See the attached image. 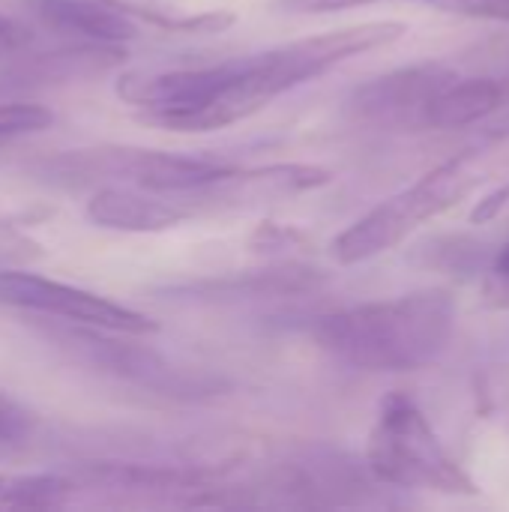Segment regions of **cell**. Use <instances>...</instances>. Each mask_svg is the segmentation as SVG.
<instances>
[{
  "instance_id": "6da1fadb",
  "label": "cell",
  "mask_w": 509,
  "mask_h": 512,
  "mask_svg": "<svg viewBox=\"0 0 509 512\" xmlns=\"http://www.w3.org/2000/svg\"><path fill=\"white\" fill-rule=\"evenodd\" d=\"M333 360L360 372H417L444 357L456 333V297L441 288L324 312L309 327Z\"/></svg>"
},
{
  "instance_id": "7a4b0ae2",
  "label": "cell",
  "mask_w": 509,
  "mask_h": 512,
  "mask_svg": "<svg viewBox=\"0 0 509 512\" xmlns=\"http://www.w3.org/2000/svg\"><path fill=\"white\" fill-rule=\"evenodd\" d=\"M408 24L402 21H366L342 30H330L321 36L294 39L276 48H267L261 54L234 57L228 60V72L222 87L213 93V99L195 111L180 132H210L231 126L237 120L252 117L273 99L285 96L288 90L309 84L339 63L360 57L366 51L393 45L405 36Z\"/></svg>"
},
{
  "instance_id": "3957f363",
  "label": "cell",
  "mask_w": 509,
  "mask_h": 512,
  "mask_svg": "<svg viewBox=\"0 0 509 512\" xmlns=\"http://www.w3.org/2000/svg\"><path fill=\"white\" fill-rule=\"evenodd\" d=\"M45 339L60 348L75 366H84L102 378L126 384L132 390L171 399V402H210L231 390V384L201 366H186L162 351L138 342L141 336L114 333L102 327H45Z\"/></svg>"
},
{
  "instance_id": "277c9868",
  "label": "cell",
  "mask_w": 509,
  "mask_h": 512,
  "mask_svg": "<svg viewBox=\"0 0 509 512\" xmlns=\"http://www.w3.org/2000/svg\"><path fill=\"white\" fill-rule=\"evenodd\" d=\"M231 162L213 156H180L165 150L129 147V144H93L78 150H63L54 156L33 159L27 174L54 189H102V186H132L147 192H180L198 186Z\"/></svg>"
},
{
  "instance_id": "5b68a950",
  "label": "cell",
  "mask_w": 509,
  "mask_h": 512,
  "mask_svg": "<svg viewBox=\"0 0 509 512\" xmlns=\"http://www.w3.org/2000/svg\"><path fill=\"white\" fill-rule=\"evenodd\" d=\"M366 465L387 489H426L441 495H477V483L447 453L429 417L408 393H390L381 402L369 432Z\"/></svg>"
},
{
  "instance_id": "8992f818",
  "label": "cell",
  "mask_w": 509,
  "mask_h": 512,
  "mask_svg": "<svg viewBox=\"0 0 509 512\" xmlns=\"http://www.w3.org/2000/svg\"><path fill=\"white\" fill-rule=\"evenodd\" d=\"M474 186H477V165H474V153L465 150L432 168L414 186L396 192L393 198L369 210L351 228H345L330 246L333 258L351 267L390 252L405 237H411L420 225L456 207Z\"/></svg>"
},
{
  "instance_id": "52a82bcc",
  "label": "cell",
  "mask_w": 509,
  "mask_h": 512,
  "mask_svg": "<svg viewBox=\"0 0 509 512\" xmlns=\"http://www.w3.org/2000/svg\"><path fill=\"white\" fill-rule=\"evenodd\" d=\"M381 486L366 459L336 447H306L264 465L249 477L252 504L282 507H369L381 504Z\"/></svg>"
},
{
  "instance_id": "ba28073f",
  "label": "cell",
  "mask_w": 509,
  "mask_h": 512,
  "mask_svg": "<svg viewBox=\"0 0 509 512\" xmlns=\"http://www.w3.org/2000/svg\"><path fill=\"white\" fill-rule=\"evenodd\" d=\"M333 180V174L321 165L306 162H276V165H258V168H237L180 189L168 192L174 195L189 216H222V213H249L264 210L279 201H291L297 195H306L312 189H321Z\"/></svg>"
},
{
  "instance_id": "9c48e42d",
  "label": "cell",
  "mask_w": 509,
  "mask_h": 512,
  "mask_svg": "<svg viewBox=\"0 0 509 512\" xmlns=\"http://www.w3.org/2000/svg\"><path fill=\"white\" fill-rule=\"evenodd\" d=\"M0 306L33 312V315H48V318H63L72 324L102 327L114 333H132V336H153L159 330V324L147 318L144 312H135L93 291L54 282V279L36 276L18 267L0 270Z\"/></svg>"
},
{
  "instance_id": "30bf717a",
  "label": "cell",
  "mask_w": 509,
  "mask_h": 512,
  "mask_svg": "<svg viewBox=\"0 0 509 512\" xmlns=\"http://www.w3.org/2000/svg\"><path fill=\"white\" fill-rule=\"evenodd\" d=\"M459 72L447 63H414L363 81L345 102L354 123L384 132L426 129V111Z\"/></svg>"
},
{
  "instance_id": "8fae6325",
  "label": "cell",
  "mask_w": 509,
  "mask_h": 512,
  "mask_svg": "<svg viewBox=\"0 0 509 512\" xmlns=\"http://www.w3.org/2000/svg\"><path fill=\"white\" fill-rule=\"evenodd\" d=\"M327 276L300 261H282L267 270L231 273V276H210V279H189L165 285L159 294L171 303L189 306H228V303H261V300H285L303 297L318 291Z\"/></svg>"
},
{
  "instance_id": "7c38bea8",
  "label": "cell",
  "mask_w": 509,
  "mask_h": 512,
  "mask_svg": "<svg viewBox=\"0 0 509 512\" xmlns=\"http://www.w3.org/2000/svg\"><path fill=\"white\" fill-rule=\"evenodd\" d=\"M126 60L123 45L108 42H84L45 51V54H15L9 66L0 69V93H21V90H45L72 81H87L117 69Z\"/></svg>"
},
{
  "instance_id": "4fadbf2b",
  "label": "cell",
  "mask_w": 509,
  "mask_h": 512,
  "mask_svg": "<svg viewBox=\"0 0 509 512\" xmlns=\"http://www.w3.org/2000/svg\"><path fill=\"white\" fill-rule=\"evenodd\" d=\"M87 219L99 228L126 234H159L189 222V210L168 192L132 186H102L87 201Z\"/></svg>"
},
{
  "instance_id": "5bb4252c",
  "label": "cell",
  "mask_w": 509,
  "mask_h": 512,
  "mask_svg": "<svg viewBox=\"0 0 509 512\" xmlns=\"http://www.w3.org/2000/svg\"><path fill=\"white\" fill-rule=\"evenodd\" d=\"M30 12L42 27L84 42L126 45L138 36L135 18L99 0H30Z\"/></svg>"
},
{
  "instance_id": "9a60e30c",
  "label": "cell",
  "mask_w": 509,
  "mask_h": 512,
  "mask_svg": "<svg viewBox=\"0 0 509 512\" xmlns=\"http://www.w3.org/2000/svg\"><path fill=\"white\" fill-rule=\"evenodd\" d=\"M507 99V84L498 78H453L429 105L426 129H462L495 114Z\"/></svg>"
},
{
  "instance_id": "2e32d148",
  "label": "cell",
  "mask_w": 509,
  "mask_h": 512,
  "mask_svg": "<svg viewBox=\"0 0 509 512\" xmlns=\"http://www.w3.org/2000/svg\"><path fill=\"white\" fill-rule=\"evenodd\" d=\"M165 33H219L234 24L231 12H195L183 0H99Z\"/></svg>"
},
{
  "instance_id": "e0dca14e",
  "label": "cell",
  "mask_w": 509,
  "mask_h": 512,
  "mask_svg": "<svg viewBox=\"0 0 509 512\" xmlns=\"http://www.w3.org/2000/svg\"><path fill=\"white\" fill-rule=\"evenodd\" d=\"M414 258L438 273L447 276H459V279H471L483 270H489L492 258H489V243L480 237H468V234H444V237H432L423 246H417Z\"/></svg>"
},
{
  "instance_id": "ac0fdd59",
  "label": "cell",
  "mask_w": 509,
  "mask_h": 512,
  "mask_svg": "<svg viewBox=\"0 0 509 512\" xmlns=\"http://www.w3.org/2000/svg\"><path fill=\"white\" fill-rule=\"evenodd\" d=\"M54 123V114L45 105H33V102H0V144H9L15 138L33 135L45 126Z\"/></svg>"
},
{
  "instance_id": "d6986e66",
  "label": "cell",
  "mask_w": 509,
  "mask_h": 512,
  "mask_svg": "<svg viewBox=\"0 0 509 512\" xmlns=\"http://www.w3.org/2000/svg\"><path fill=\"white\" fill-rule=\"evenodd\" d=\"M33 435V414L0 390V453L18 450Z\"/></svg>"
},
{
  "instance_id": "ffe728a7",
  "label": "cell",
  "mask_w": 509,
  "mask_h": 512,
  "mask_svg": "<svg viewBox=\"0 0 509 512\" xmlns=\"http://www.w3.org/2000/svg\"><path fill=\"white\" fill-rule=\"evenodd\" d=\"M42 252L33 240L21 237L6 219H0V270H9V267H21V264H30L36 261Z\"/></svg>"
},
{
  "instance_id": "44dd1931",
  "label": "cell",
  "mask_w": 509,
  "mask_h": 512,
  "mask_svg": "<svg viewBox=\"0 0 509 512\" xmlns=\"http://www.w3.org/2000/svg\"><path fill=\"white\" fill-rule=\"evenodd\" d=\"M441 12L468 15V18H489V21H509V0H423Z\"/></svg>"
},
{
  "instance_id": "7402d4cb",
  "label": "cell",
  "mask_w": 509,
  "mask_h": 512,
  "mask_svg": "<svg viewBox=\"0 0 509 512\" xmlns=\"http://www.w3.org/2000/svg\"><path fill=\"white\" fill-rule=\"evenodd\" d=\"M252 246L258 252H276V249H306L309 240L303 231L297 228H285V225H261L252 237Z\"/></svg>"
},
{
  "instance_id": "603a6c76",
  "label": "cell",
  "mask_w": 509,
  "mask_h": 512,
  "mask_svg": "<svg viewBox=\"0 0 509 512\" xmlns=\"http://www.w3.org/2000/svg\"><path fill=\"white\" fill-rule=\"evenodd\" d=\"M372 3H384V0H273L279 12H291V15H327V12H345Z\"/></svg>"
},
{
  "instance_id": "cb8c5ba5",
  "label": "cell",
  "mask_w": 509,
  "mask_h": 512,
  "mask_svg": "<svg viewBox=\"0 0 509 512\" xmlns=\"http://www.w3.org/2000/svg\"><path fill=\"white\" fill-rule=\"evenodd\" d=\"M486 294L489 303L495 306H509V243L492 258L489 270H486Z\"/></svg>"
},
{
  "instance_id": "d4e9b609",
  "label": "cell",
  "mask_w": 509,
  "mask_h": 512,
  "mask_svg": "<svg viewBox=\"0 0 509 512\" xmlns=\"http://www.w3.org/2000/svg\"><path fill=\"white\" fill-rule=\"evenodd\" d=\"M30 42H33V36H30L27 24L0 12V60H9V57L27 51Z\"/></svg>"
},
{
  "instance_id": "484cf974",
  "label": "cell",
  "mask_w": 509,
  "mask_h": 512,
  "mask_svg": "<svg viewBox=\"0 0 509 512\" xmlns=\"http://www.w3.org/2000/svg\"><path fill=\"white\" fill-rule=\"evenodd\" d=\"M509 204V183L498 186L495 192H489L483 201H477V207L471 210V225H486L495 222V216Z\"/></svg>"
}]
</instances>
